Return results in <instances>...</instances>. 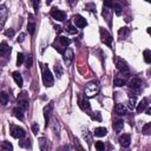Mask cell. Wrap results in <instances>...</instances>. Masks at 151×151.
<instances>
[{"label": "cell", "mask_w": 151, "mask_h": 151, "mask_svg": "<svg viewBox=\"0 0 151 151\" xmlns=\"http://www.w3.org/2000/svg\"><path fill=\"white\" fill-rule=\"evenodd\" d=\"M99 91H100V84H99L98 80H91V81H88L86 84V86H85V90H84L85 97H87V98H91V97L97 96L99 93Z\"/></svg>", "instance_id": "6da1fadb"}, {"label": "cell", "mask_w": 151, "mask_h": 151, "mask_svg": "<svg viewBox=\"0 0 151 151\" xmlns=\"http://www.w3.org/2000/svg\"><path fill=\"white\" fill-rule=\"evenodd\" d=\"M42 81H44V85L46 87H51L54 84V78H53L50 68L47 67V65L42 66Z\"/></svg>", "instance_id": "7a4b0ae2"}, {"label": "cell", "mask_w": 151, "mask_h": 151, "mask_svg": "<svg viewBox=\"0 0 151 151\" xmlns=\"http://www.w3.org/2000/svg\"><path fill=\"white\" fill-rule=\"evenodd\" d=\"M114 63H116V66H117V68H118V71L120 73H123V74H129L130 73V68H129V66H127L125 60H123L119 57H116Z\"/></svg>", "instance_id": "3957f363"}, {"label": "cell", "mask_w": 151, "mask_h": 151, "mask_svg": "<svg viewBox=\"0 0 151 151\" xmlns=\"http://www.w3.org/2000/svg\"><path fill=\"white\" fill-rule=\"evenodd\" d=\"M99 33H100V38H101V41L104 42V44H106L107 46H112V40H113V38H112V35L107 32V29H105L104 27H100L99 28Z\"/></svg>", "instance_id": "277c9868"}, {"label": "cell", "mask_w": 151, "mask_h": 151, "mask_svg": "<svg viewBox=\"0 0 151 151\" xmlns=\"http://www.w3.org/2000/svg\"><path fill=\"white\" fill-rule=\"evenodd\" d=\"M11 134H12V137H14V138L21 139V138H24V137L26 136V132H25V130H24L22 127L12 124V125H11Z\"/></svg>", "instance_id": "5b68a950"}, {"label": "cell", "mask_w": 151, "mask_h": 151, "mask_svg": "<svg viewBox=\"0 0 151 151\" xmlns=\"http://www.w3.org/2000/svg\"><path fill=\"white\" fill-rule=\"evenodd\" d=\"M51 15H52L53 19H55V20H58V21H64V20L66 19V13H65L64 11L57 8V7H53V8L51 9Z\"/></svg>", "instance_id": "8992f818"}, {"label": "cell", "mask_w": 151, "mask_h": 151, "mask_svg": "<svg viewBox=\"0 0 151 151\" xmlns=\"http://www.w3.org/2000/svg\"><path fill=\"white\" fill-rule=\"evenodd\" d=\"M73 58H74V53H73V50L72 48H66L64 52H63V59H64V63L66 64V66H70L73 61Z\"/></svg>", "instance_id": "52a82bcc"}, {"label": "cell", "mask_w": 151, "mask_h": 151, "mask_svg": "<svg viewBox=\"0 0 151 151\" xmlns=\"http://www.w3.org/2000/svg\"><path fill=\"white\" fill-rule=\"evenodd\" d=\"M143 84L144 83H143V80L140 78H133V79H131L129 81V87L132 88L136 92H139L143 88Z\"/></svg>", "instance_id": "ba28073f"}, {"label": "cell", "mask_w": 151, "mask_h": 151, "mask_svg": "<svg viewBox=\"0 0 151 151\" xmlns=\"http://www.w3.org/2000/svg\"><path fill=\"white\" fill-rule=\"evenodd\" d=\"M18 104H19L18 106H19V107H21L24 111L28 109V97H27L26 92L20 93V96L18 97Z\"/></svg>", "instance_id": "9c48e42d"}, {"label": "cell", "mask_w": 151, "mask_h": 151, "mask_svg": "<svg viewBox=\"0 0 151 151\" xmlns=\"http://www.w3.org/2000/svg\"><path fill=\"white\" fill-rule=\"evenodd\" d=\"M52 110H53V103H50L47 104L45 107H44V118H45V123H46V127L50 123V118H51V114H52Z\"/></svg>", "instance_id": "30bf717a"}, {"label": "cell", "mask_w": 151, "mask_h": 151, "mask_svg": "<svg viewBox=\"0 0 151 151\" xmlns=\"http://www.w3.org/2000/svg\"><path fill=\"white\" fill-rule=\"evenodd\" d=\"M73 22H74V25H76L77 27H79V28H84V27L87 25V21H86L85 18L81 17L80 14H76V15L73 17Z\"/></svg>", "instance_id": "8fae6325"}, {"label": "cell", "mask_w": 151, "mask_h": 151, "mask_svg": "<svg viewBox=\"0 0 151 151\" xmlns=\"http://www.w3.org/2000/svg\"><path fill=\"white\" fill-rule=\"evenodd\" d=\"M27 29L29 34H34L35 32V20L32 14H28V24H27Z\"/></svg>", "instance_id": "7c38bea8"}, {"label": "cell", "mask_w": 151, "mask_h": 151, "mask_svg": "<svg viewBox=\"0 0 151 151\" xmlns=\"http://www.w3.org/2000/svg\"><path fill=\"white\" fill-rule=\"evenodd\" d=\"M130 143H131V137H130V134L124 133V134H122V136L119 137V144H120L123 147H127V146L130 145Z\"/></svg>", "instance_id": "4fadbf2b"}, {"label": "cell", "mask_w": 151, "mask_h": 151, "mask_svg": "<svg viewBox=\"0 0 151 151\" xmlns=\"http://www.w3.org/2000/svg\"><path fill=\"white\" fill-rule=\"evenodd\" d=\"M78 103H79V107L83 110V111H88L90 110V103H88V100L85 98V97H79V100H78Z\"/></svg>", "instance_id": "5bb4252c"}, {"label": "cell", "mask_w": 151, "mask_h": 151, "mask_svg": "<svg viewBox=\"0 0 151 151\" xmlns=\"http://www.w3.org/2000/svg\"><path fill=\"white\" fill-rule=\"evenodd\" d=\"M147 107H149V100H147V98H143L142 101H139V104L137 106V112L140 113V112L145 111Z\"/></svg>", "instance_id": "9a60e30c"}, {"label": "cell", "mask_w": 151, "mask_h": 151, "mask_svg": "<svg viewBox=\"0 0 151 151\" xmlns=\"http://www.w3.org/2000/svg\"><path fill=\"white\" fill-rule=\"evenodd\" d=\"M7 7L5 5H0V24H4L6 18H7Z\"/></svg>", "instance_id": "2e32d148"}, {"label": "cell", "mask_w": 151, "mask_h": 151, "mask_svg": "<svg viewBox=\"0 0 151 151\" xmlns=\"http://www.w3.org/2000/svg\"><path fill=\"white\" fill-rule=\"evenodd\" d=\"M12 77H13V79H14V81L17 83L18 86H22L24 80H22V77H21V74H20L19 71H14V72L12 73Z\"/></svg>", "instance_id": "e0dca14e"}, {"label": "cell", "mask_w": 151, "mask_h": 151, "mask_svg": "<svg viewBox=\"0 0 151 151\" xmlns=\"http://www.w3.org/2000/svg\"><path fill=\"white\" fill-rule=\"evenodd\" d=\"M8 53H11V47L7 45L6 41H2L0 44V55H5Z\"/></svg>", "instance_id": "ac0fdd59"}, {"label": "cell", "mask_w": 151, "mask_h": 151, "mask_svg": "<svg viewBox=\"0 0 151 151\" xmlns=\"http://www.w3.org/2000/svg\"><path fill=\"white\" fill-rule=\"evenodd\" d=\"M114 112L117 114H119V116H123V114L126 113V106L124 104H117L114 106Z\"/></svg>", "instance_id": "d6986e66"}, {"label": "cell", "mask_w": 151, "mask_h": 151, "mask_svg": "<svg viewBox=\"0 0 151 151\" xmlns=\"http://www.w3.org/2000/svg\"><path fill=\"white\" fill-rule=\"evenodd\" d=\"M106 133H107V130L105 127H103V126L96 127L94 131H93V134L97 136V137H104V136H106Z\"/></svg>", "instance_id": "ffe728a7"}, {"label": "cell", "mask_w": 151, "mask_h": 151, "mask_svg": "<svg viewBox=\"0 0 151 151\" xmlns=\"http://www.w3.org/2000/svg\"><path fill=\"white\" fill-rule=\"evenodd\" d=\"M39 146H40V150H41V151H47V149L50 147L48 140H47L45 137H41V138L39 139Z\"/></svg>", "instance_id": "44dd1931"}, {"label": "cell", "mask_w": 151, "mask_h": 151, "mask_svg": "<svg viewBox=\"0 0 151 151\" xmlns=\"http://www.w3.org/2000/svg\"><path fill=\"white\" fill-rule=\"evenodd\" d=\"M13 114H14V117H17L19 120H22V119H24V110H22L21 107H19V106H17V107L13 109Z\"/></svg>", "instance_id": "7402d4cb"}, {"label": "cell", "mask_w": 151, "mask_h": 151, "mask_svg": "<svg viewBox=\"0 0 151 151\" xmlns=\"http://www.w3.org/2000/svg\"><path fill=\"white\" fill-rule=\"evenodd\" d=\"M118 34L122 39H125L129 34H130V28L129 27H122L119 31H118Z\"/></svg>", "instance_id": "603a6c76"}, {"label": "cell", "mask_w": 151, "mask_h": 151, "mask_svg": "<svg viewBox=\"0 0 151 151\" xmlns=\"http://www.w3.org/2000/svg\"><path fill=\"white\" fill-rule=\"evenodd\" d=\"M123 126H124L123 120H117L116 123H113V130H114L117 133H119V132L123 130Z\"/></svg>", "instance_id": "cb8c5ba5"}, {"label": "cell", "mask_w": 151, "mask_h": 151, "mask_svg": "<svg viewBox=\"0 0 151 151\" xmlns=\"http://www.w3.org/2000/svg\"><path fill=\"white\" fill-rule=\"evenodd\" d=\"M59 41H60L61 46H63L65 50H66V47L71 44V40H70L68 38H66V37H63V35H61V37H59Z\"/></svg>", "instance_id": "d4e9b609"}, {"label": "cell", "mask_w": 151, "mask_h": 151, "mask_svg": "<svg viewBox=\"0 0 151 151\" xmlns=\"http://www.w3.org/2000/svg\"><path fill=\"white\" fill-rule=\"evenodd\" d=\"M52 129H53V132L55 136H59V131H60V125H59V122L57 119H53V124H52Z\"/></svg>", "instance_id": "484cf974"}, {"label": "cell", "mask_w": 151, "mask_h": 151, "mask_svg": "<svg viewBox=\"0 0 151 151\" xmlns=\"http://www.w3.org/2000/svg\"><path fill=\"white\" fill-rule=\"evenodd\" d=\"M1 147H2L4 151H12V150H13V145H12L8 140H4V142L1 143Z\"/></svg>", "instance_id": "4316f807"}, {"label": "cell", "mask_w": 151, "mask_h": 151, "mask_svg": "<svg viewBox=\"0 0 151 151\" xmlns=\"http://www.w3.org/2000/svg\"><path fill=\"white\" fill-rule=\"evenodd\" d=\"M8 94L6 93V92H1L0 93V104L1 105H7V103H8Z\"/></svg>", "instance_id": "83f0119b"}, {"label": "cell", "mask_w": 151, "mask_h": 151, "mask_svg": "<svg viewBox=\"0 0 151 151\" xmlns=\"http://www.w3.org/2000/svg\"><path fill=\"white\" fill-rule=\"evenodd\" d=\"M63 72H64V71H63V67L60 66V64L57 63V64L54 65V73H55V76H57L58 78H60V77L63 76Z\"/></svg>", "instance_id": "f1b7e54d"}, {"label": "cell", "mask_w": 151, "mask_h": 151, "mask_svg": "<svg viewBox=\"0 0 151 151\" xmlns=\"http://www.w3.org/2000/svg\"><path fill=\"white\" fill-rule=\"evenodd\" d=\"M144 60H145L146 64L151 63V52H150V50H145L144 51Z\"/></svg>", "instance_id": "f546056e"}, {"label": "cell", "mask_w": 151, "mask_h": 151, "mask_svg": "<svg viewBox=\"0 0 151 151\" xmlns=\"http://www.w3.org/2000/svg\"><path fill=\"white\" fill-rule=\"evenodd\" d=\"M113 84H114V86H123V85L126 84V80L123 79V78H116L113 80Z\"/></svg>", "instance_id": "4dcf8cb0"}, {"label": "cell", "mask_w": 151, "mask_h": 151, "mask_svg": "<svg viewBox=\"0 0 151 151\" xmlns=\"http://www.w3.org/2000/svg\"><path fill=\"white\" fill-rule=\"evenodd\" d=\"M66 32H68L70 34H76V33H77V29H76V27H74L72 24H67V26H66Z\"/></svg>", "instance_id": "1f68e13d"}, {"label": "cell", "mask_w": 151, "mask_h": 151, "mask_svg": "<svg viewBox=\"0 0 151 151\" xmlns=\"http://www.w3.org/2000/svg\"><path fill=\"white\" fill-rule=\"evenodd\" d=\"M91 118H92L93 120H97V122H100V120H101V114H100V112H98V111H96V112H93V113H91Z\"/></svg>", "instance_id": "d6a6232c"}, {"label": "cell", "mask_w": 151, "mask_h": 151, "mask_svg": "<svg viewBox=\"0 0 151 151\" xmlns=\"http://www.w3.org/2000/svg\"><path fill=\"white\" fill-rule=\"evenodd\" d=\"M94 146H96L97 151H105V144L103 142H96Z\"/></svg>", "instance_id": "836d02e7"}, {"label": "cell", "mask_w": 151, "mask_h": 151, "mask_svg": "<svg viewBox=\"0 0 151 151\" xmlns=\"http://www.w3.org/2000/svg\"><path fill=\"white\" fill-rule=\"evenodd\" d=\"M112 7L114 8V12H116V14H117V15H119V14L122 13L123 7H122V5H120V4H113V6H112Z\"/></svg>", "instance_id": "e575fe53"}, {"label": "cell", "mask_w": 151, "mask_h": 151, "mask_svg": "<svg viewBox=\"0 0 151 151\" xmlns=\"http://www.w3.org/2000/svg\"><path fill=\"white\" fill-rule=\"evenodd\" d=\"M24 59H25V55L22 53H18V55H17V65L20 66L24 63Z\"/></svg>", "instance_id": "d590c367"}, {"label": "cell", "mask_w": 151, "mask_h": 151, "mask_svg": "<svg viewBox=\"0 0 151 151\" xmlns=\"http://www.w3.org/2000/svg\"><path fill=\"white\" fill-rule=\"evenodd\" d=\"M134 107H136V97L129 99V109L130 110H134Z\"/></svg>", "instance_id": "8d00e7d4"}, {"label": "cell", "mask_w": 151, "mask_h": 151, "mask_svg": "<svg viewBox=\"0 0 151 151\" xmlns=\"http://www.w3.org/2000/svg\"><path fill=\"white\" fill-rule=\"evenodd\" d=\"M14 34H15V32H14V29H13V28H8V29H6V31H5V35H6V37L12 38Z\"/></svg>", "instance_id": "74e56055"}, {"label": "cell", "mask_w": 151, "mask_h": 151, "mask_svg": "<svg viewBox=\"0 0 151 151\" xmlns=\"http://www.w3.org/2000/svg\"><path fill=\"white\" fill-rule=\"evenodd\" d=\"M32 64H33V58H32V55H28V58L26 60V67L27 68L32 67Z\"/></svg>", "instance_id": "f35d334b"}, {"label": "cell", "mask_w": 151, "mask_h": 151, "mask_svg": "<svg viewBox=\"0 0 151 151\" xmlns=\"http://www.w3.org/2000/svg\"><path fill=\"white\" fill-rule=\"evenodd\" d=\"M32 132H33L34 134H37V133L39 132V125H38L37 123H33V124H32Z\"/></svg>", "instance_id": "ab89813d"}, {"label": "cell", "mask_w": 151, "mask_h": 151, "mask_svg": "<svg viewBox=\"0 0 151 151\" xmlns=\"http://www.w3.org/2000/svg\"><path fill=\"white\" fill-rule=\"evenodd\" d=\"M58 151H73V150H72V147H71L70 145H64V146H61Z\"/></svg>", "instance_id": "60d3db41"}, {"label": "cell", "mask_w": 151, "mask_h": 151, "mask_svg": "<svg viewBox=\"0 0 151 151\" xmlns=\"http://www.w3.org/2000/svg\"><path fill=\"white\" fill-rule=\"evenodd\" d=\"M25 37H26L25 33H20L19 37H18V39H17V41H18V42H22V41L25 40Z\"/></svg>", "instance_id": "b9f144b4"}, {"label": "cell", "mask_w": 151, "mask_h": 151, "mask_svg": "<svg viewBox=\"0 0 151 151\" xmlns=\"http://www.w3.org/2000/svg\"><path fill=\"white\" fill-rule=\"evenodd\" d=\"M150 127H151V124H150V123L145 124V126L143 127V132H145V133H146V132L149 131V129H150Z\"/></svg>", "instance_id": "7bdbcfd3"}, {"label": "cell", "mask_w": 151, "mask_h": 151, "mask_svg": "<svg viewBox=\"0 0 151 151\" xmlns=\"http://www.w3.org/2000/svg\"><path fill=\"white\" fill-rule=\"evenodd\" d=\"M33 7H34V11L38 12V7H39V1H33Z\"/></svg>", "instance_id": "ee69618b"}, {"label": "cell", "mask_w": 151, "mask_h": 151, "mask_svg": "<svg viewBox=\"0 0 151 151\" xmlns=\"http://www.w3.org/2000/svg\"><path fill=\"white\" fill-rule=\"evenodd\" d=\"M113 4L111 1H104V7H112Z\"/></svg>", "instance_id": "f6af8a7d"}, {"label": "cell", "mask_w": 151, "mask_h": 151, "mask_svg": "<svg viewBox=\"0 0 151 151\" xmlns=\"http://www.w3.org/2000/svg\"><path fill=\"white\" fill-rule=\"evenodd\" d=\"M54 28H55V31H57V32H60V31H61V27H60V26H55Z\"/></svg>", "instance_id": "bcb514c9"}, {"label": "cell", "mask_w": 151, "mask_h": 151, "mask_svg": "<svg viewBox=\"0 0 151 151\" xmlns=\"http://www.w3.org/2000/svg\"><path fill=\"white\" fill-rule=\"evenodd\" d=\"M78 150H79V151H85V150H84L81 146H79V145H78Z\"/></svg>", "instance_id": "7dc6e473"}]
</instances>
